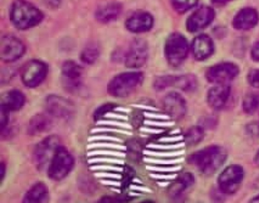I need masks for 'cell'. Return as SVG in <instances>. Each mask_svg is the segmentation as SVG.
<instances>
[{"instance_id": "obj_30", "label": "cell", "mask_w": 259, "mask_h": 203, "mask_svg": "<svg viewBox=\"0 0 259 203\" xmlns=\"http://www.w3.org/2000/svg\"><path fill=\"white\" fill-rule=\"evenodd\" d=\"M145 125L154 126V127H168L174 125V122H157V121L145 120Z\"/></svg>"}, {"instance_id": "obj_40", "label": "cell", "mask_w": 259, "mask_h": 203, "mask_svg": "<svg viewBox=\"0 0 259 203\" xmlns=\"http://www.w3.org/2000/svg\"><path fill=\"white\" fill-rule=\"evenodd\" d=\"M101 183L104 185H110V186H120L121 183L119 182L113 181V180H101Z\"/></svg>"}, {"instance_id": "obj_37", "label": "cell", "mask_w": 259, "mask_h": 203, "mask_svg": "<svg viewBox=\"0 0 259 203\" xmlns=\"http://www.w3.org/2000/svg\"><path fill=\"white\" fill-rule=\"evenodd\" d=\"M106 117L109 118H115V119H124V120H127L128 117L125 116L121 114H116V113H109L105 115Z\"/></svg>"}, {"instance_id": "obj_23", "label": "cell", "mask_w": 259, "mask_h": 203, "mask_svg": "<svg viewBox=\"0 0 259 203\" xmlns=\"http://www.w3.org/2000/svg\"><path fill=\"white\" fill-rule=\"evenodd\" d=\"M101 162H106V163L116 164V165H123V160H119V159L107 158V157H99V158H92L89 160V164L101 163Z\"/></svg>"}, {"instance_id": "obj_16", "label": "cell", "mask_w": 259, "mask_h": 203, "mask_svg": "<svg viewBox=\"0 0 259 203\" xmlns=\"http://www.w3.org/2000/svg\"><path fill=\"white\" fill-rule=\"evenodd\" d=\"M174 85L185 90H192L195 86V78L191 75L174 77Z\"/></svg>"}, {"instance_id": "obj_28", "label": "cell", "mask_w": 259, "mask_h": 203, "mask_svg": "<svg viewBox=\"0 0 259 203\" xmlns=\"http://www.w3.org/2000/svg\"><path fill=\"white\" fill-rule=\"evenodd\" d=\"M110 141V142H121L122 140L118 139V138L116 137H112V136H92V137H90L89 139V142H94V141Z\"/></svg>"}, {"instance_id": "obj_21", "label": "cell", "mask_w": 259, "mask_h": 203, "mask_svg": "<svg viewBox=\"0 0 259 203\" xmlns=\"http://www.w3.org/2000/svg\"><path fill=\"white\" fill-rule=\"evenodd\" d=\"M88 155H111L115 156V157H124L125 154L124 152H120V151H101V150H99V151H90V152L88 153Z\"/></svg>"}, {"instance_id": "obj_10", "label": "cell", "mask_w": 259, "mask_h": 203, "mask_svg": "<svg viewBox=\"0 0 259 203\" xmlns=\"http://www.w3.org/2000/svg\"><path fill=\"white\" fill-rule=\"evenodd\" d=\"M122 12V4L118 2H109L98 7L95 11V19L103 24L114 22Z\"/></svg>"}, {"instance_id": "obj_11", "label": "cell", "mask_w": 259, "mask_h": 203, "mask_svg": "<svg viewBox=\"0 0 259 203\" xmlns=\"http://www.w3.org/2000/svg\"><path fill=\"white\" fill-rule=\"evenodd\" d=\"M62 75L65 86L69 89H75L81 84L82 70L75 62H66L62 68Z\"/></svg>"}, {"instance_id": "obj_38", "label": "cell", "mask_w": 259, "mask_h": 203, "mask_svg": "<svg viewBox=\"0 0 259 203\" xmlns=\"http://www.w3.org/2000/svg\"><path fill=\"white\" fill-rule=\"evenodd\" d=\"M130 189H133L135 191H141V192H151V189L144 186H136V185H132L130 186Z\"/></svg>"}, {"instance_id": "obj_22", "label": "cell", "mask_w": 259, "mask_h": 203, "mask_svg": "<svg viewBox=\"0 0 259 203\" xmlns=\"http://www.w3.org/2000/svg\"><path fill=\"white\" fill-rule=\"evenodd\" d=\"M98 125L113 126V127H117L119 128L128 129L131 130L132 126L130 124H125V123L117 122V121L103 120L97 123Z\"/></svg>"}, {"instance_id": "obj_32", "label": "cell", "mask_w": 259, "mask_h": 203, "mask_svg": "<svg viewBox=\"0 0 259 203\" xmlns=\"http://www.w3.org/2000/svg\"><path fill=\"white\" fill-rule=\"evenodd\" d=\"M145 116L148 118H153V119H169V116H166V115L163 114H156V113H144Z\"/></svg>"}, {"instance_id": "obj_33", "label": "cell", "mask_w": 259, "mask_h": 203, "mask_svg": "<svg viewBox=\"0 0 259 203\" xmlns=\"http://www.w3.org/2000/svg\"><path fill=\"white\" fill-rule=\"evenodd\" d=\"M151 177L154 179H160V180H172L177 177L176 174H171V175H161V174H151Z\"/></svg>"}, {"instance_id": "obj_17", "label": "cell", "mask_w": 259, "mask_h": 203, "mask_svg": "<svg viewBox=\"0 0 259 203\" xmlns=\"http://www.w3.org/2000/svg\"><path fill=\"white\" fill-rule=\"evenodd\" d=\"M244 109L246 112H254L259 106V95H249L244 100Z\"/></svg>"}, {"instance_id": "obj_7", "label": "cell", "mask_w": 259, "mask_h": 203, "mask_svg": "<svg viewBox=\"0 0 259 203\" xmlns=\"http://www.w3.org/2000/svg\"><path fill=\"white\" fill-rule=\"evenodd\" d=\"M239 72L237 66L233 63H221L210 68L207 72L209 81L212 83H224L234 78Z\"/></svg>"}, {"instance_id": "obj_35", "label": "cell", "mask_w": 259, "mask_h": 203, "mask_svg": "<svg viewBox=\"0 0 259 203\" xmlns=\"http://www.w3.org/2000/svg\"><path fill=\"white\" fill-rule=\"evenodd\" d=\"M183 136H175V137H166V138H162L160 139V142H178V141L183 140Z\"/></svg>"}, {"instance_id": "obj_8", "label": "cell", "mask_w": 259, "mask_h": 203, "mask_svg": "<svg viewBox=\"0 0 259 203\" xmlns=\"http://www.w3.org/2000/svg\"><path fill=\"white\" fill-rule=\"evenodd\" d=\"M47 68L39 61H31L24 68L22 80L28 86H34L40 83L46 75Z\"/></svg>"}, {"instance_id": "obj_3", "label": "cell", "mask_w": 259, "mask_h": 203, "mask_svg": "<svg viewBox=\"0 0 259 203\" xmlns=\"http://www.w3.org/2000/svg\"><path fill=\"white\" fill-rule=\"evenodd\" d=\"M215 17L214 10L207 6H202L190 15L186 21V28L190 32H196L208 26Z\"/></svg>"}, {"instance_id": "obj_20", "label": "cell", "mask_w": 259, "mask_h": 203, "mask_svg": "<svg viewBox=\"0 0 259 203\" xmlns=\"http://www.w3.org/2000/svg\"><path fill=\"white\" fill-rule=\"evenodd\" d=\"M144 160L147 163L154 164V165H175L183 161V158L174 159V160H160V159L145 157Z\"/></svg>"}, {"instance_id": "obj_42", "label": "cell", "mask_w": 259, "mask_h": 203, "mask_svg": "<svg viewBox=\"0 0 259 203\" xmlns=\"http://www.w3.org/2000/svg\"><path fill=\"white\" fill-rule=\"evenodd\" d=\"M135 107H139V108L146 109V110H157L155 108H154V107H148V106L145 107V106L135 105Z\"/></svg>"}, {"instance_id": "obj_25", "label": "cell", "mask_w": 259, "mask_h": 203, "mask_svg": "<svg viewBox=\"0 0 259 203\" xmlns=\"http://www.w3.org/2000/svg\"><path fill=\"white\" fill-rule=\"evenodd\" d=\"M184 143L177 144V145H148V148H154V149H178V148L184 147Z\"/></svg>"}, {"instance_id": "obj_9", "label": "cell", "mask_w": 259, "mask_h": 203, "mask_svg": "<svg viewBox=\"0 0 259 203\" xmlns=\"http://www.w3.org/2000/svg\"><path fill=\"white\" fill-rule=\"evenodd\" d=\"M258 22V13L254 9L247 7L241 10L234 16L233 25L238 30H248L255 27Z\"/></svg>"}, {"instance_id": "obj_41", "label": "cell", "mask_w": 259, "mask_h": 203, "mask_svg": "<svg viewBox=\"0 0 259 203\" xmlns=\"http://www.w3.org/2000/svg\"><path fill=\"white\" fill-rule=\"evenodd\" d=\"M232 1L233 0H212V3L215 4V5L224 6L229 4L230 2H232Z\"/></svg>"}, {"instance_id": "obj_27", "label": "cell", "mask_w": 259, "mask_h": 203, "mask_svg": "<svg viewBox=\"0 0 259 203\" xmlns=\"http://www.w3.org/2000/svg\"><path fill=\"white\" fill-rule=\"evenodd\" d=\"M147 169L151 171H159V172H174L181 169V167L177 166L174 168H157V167H146Z\"/></svg>"}, {"instance_id": "obj_14", "label": "cell", "mask_w": 259, "mask_h": 203, "mask_svg": "<svg viewBox=\"0 0 259 203\" xmlns=\"http://www.w3.org/2000/svg\"><path fill=\"white\" fill-rule=\"evenodd\" d=\"M100 49L98 45H89L84 48L81 54V60L84 63L88 64H92L96 61L97 59L99 57Z\"/></svg>"}, {"instance_id": "obj_15", "label": "cell", "mask_w": 259, "mask_h": 203, "mask_svg": "<svg viewBox=\"0 0 259 203\" xmlns=\"http://www.w3.org/2000/svg\"><path fill=\"white\" fill-rule=\"evenodd\" d=\"M198 0H170L171 6L177 13L183 14L198 4Z\"/></svg>"}, {"instance_id": "obj_13", "label": "cell", "mask_w": 259, "mask_h": 203, "mask_svg": "<svg viewBox=\"0 0 259 203\" xmlns=\"http://www.w3.org/2000/svg\"><path fill=\"white\" fill-rule=\"evenodd\" d=\"M142 80V74L139 72H130L118 75L112 81L110 88L113 90H120L135 87Z\"/></svg>"}, {"instance_id": "obj_5", "label": "cell", "mask_w": 259, "mask_h": 203, "mask_svg": "<svg viewBox=\"0 0 259 203\" xmlns=\"http://www.w3.org/2000/svg\"><path fill=\"white\" fill-rule=\"evenodd\" d=\"M154 25V18L148 12H137L132 15L126 22L125 27L128 31L134 33L149 31Z\"/></svg>"}, {"instance_id": "obj_43", "label": "cell", "mask_w": 259, "mask_h": 203, "mask_svg": "<svg viewBox=\"0 0 259 203\" xmlns=\"http://www.w3.org/2000/svg\"><path fill=\"white\" fill-rule=\"evenodd\" d=\"M116 110H119V111L123 112H130V110H127V109L125 108H120V107H118V108H116Z\"/></svg>"}, {"instance_id": "obj_39", "label": "cell", "mask_w": 259, "mask_h": 203, "mask_svg": "<svg viewBox=\"0 0 259 203\" xmlns=\"http://www.w3.org/2000/svg\"><path fill=\"white\" fill-rule=\"evenodd\" d=\"M46 3L47 5L49 6L50 7L56 8L60 5V0H44Z\"/></svg>"}, {"instance_id": "obj_19", "label": "cell", "mask_w": 259, "mask_h": 203, "mask_svg": "<svg viewBox=\"0 0 259 203\" xmlns=\"http://www.w3.org/2000/svg\"><path fill=\"white\" fill-rule=\"evenodd\" d=\"M96 148H113V149L122 150V151L126 150V148L124 145H116V144L113 143H106V142H104V143H93L92 145H89V147H88L89 149Z\"/></svg>"}, {"instance_id": "obj_1", "label": "cell", "mask_w": 259, "mask_h": 203, "mask_svg": "<svg viewBox=\"0 0 259 203\" xmlns=\"http://www.w3.org/2000/svg\"><path fill=\"white\" fill-rule=\"evenodd\" d=\"M43 19L41 11L26 0H16L12 5L10 20L18 29H29L39 25Z\"/></svg>"}, {"instance_id": "obj_18", "label": "cell", "mask_w": 259, "mask_h": 203, "mask_svg": "<svg viewBox=\"0 0 259 203\" xmlns=\"http://www.w3.org/2000/svg\"><path fill=\"white\" fill-rule=\"evenodd\" d=\"M183 153H184V151H172V152H160V151H148V150L144 151V154L146 155L161 157H177V156L182 155Z\"/></svg>"}, {"instance_id": "obj_31", "label": "cell", "mask_w": 259, "mask_h": 203, "mask_svg": "<svg viewBox=\"0 0 259 203\" xmlns=\"http://www.w3.org/2000/svg\"><path fill=\"white\" fill-rule=\"evenodd\" d=\"M95 176L97 177H104V178L120 179L121 175L116 174H109V173H96Z\"/></svg>"}, {"instance_id": "obj_29", "label": "cell", "mask_w": 259, "mask_h": 203, "mask_svg": "<svg viewBox=\"0 0 259 203\" xmlns=\"http://www.w3.org/2000/svg\"><path fill=\"white\" fill-rule=\"evenodd\" d=\"M90 169L92 171H122V168H118V167L112 166H92L91 167Z\"/></svg>"}, {"instance_id": "obj_6", "label": "cell", "mask_w": 259, "mask_h": 203, "mask_svg": "<svg viewBox=\"0 0 259 203\" xmlns=\"http://www.w3.org/2000/svg\"><path fill=\"white\" fill-rule=\"evenodd\" d=\"M148 57V47L145 40H134L130 47L126 58V66L130 68L142 66Z\"/></svg>"}, {"instance_id": "obj_24", "label": "cell", "mask_w": 259, "mask_h": 203, "mask_svg": "<svg viewBox=\"0 0 259 203\" xmlns=\"http://www.w3.org/2000/svg\"><path fill=\"white\" fill-rule=\"evenodd\" d=\"M102 132H111V133H120V134L132 135V133L127 131V130H117V129L100 127V128H95L92 130V133H102Z\"/></svg>"}, {"instance_id": "obj_34", "label": "cell", "mask_w": 259, "mask_h": 203, "mask_svg": "<svg viewBox=\"0 0 259 203\" xmlns=\"http://www.w3.org/2000/svg\"><path fill=\"white\" fill-rule=\"evenodd\" d=\"M251 57L253 60L259 61V42H257L253 47L251 51Z\"/></svg>"}, {"instance_id": "obj_44", "label": "cell", "mask_w": 259, "mask_h": 203, "mask_svg": "<svg viewBox=\"0 0 259 203\" xmlns=\"http://www.w3.org/2000/svg\"><path fill=\"white\" fill-rule=\"evenodd\" d=\"M130 195H135V196H139V195H142V194L135 193V192H130Z\"/></svg>"}, {"instance_id": "obj_36", "label": "cell", "mask_w": 259, "mask_h": 203, "mask_svg": "<svg viewBox=\"0 0 259 203\" xmlns=\"http://www.w3.org/2000/svg\"><path fill=\"white\" fill-rule=\"evenodd\" d=\"M140 130L142 132H144V133H151V134H159V133H162V132H163V130H162L145 128V127H142V128H141Z\"/></svg>"}, {"instance_id": "obj_4", "label": "cell", "mask_w": 259, "mask_h": 203, "mask_svg": "<svg viewBox=\"0 0 259 203\" xmlns=\"http://www.w3.org/2000/svg\"><path fill=\"white\" fill-rule=\"evenodd\" d=\"M25 51L22 42L14 36L6 35L1 39L0 54L1 59L6 62L14 61L21 57Z\"/></svg>"}, {"instance_id": "obj_26", "label": "cell", "mask_w": 259, "mask_h": 203, "mask_svg": "<svg viewBox=\"0 0 259 203\" xmlns=\"http://www.w3.org/2000/svg\"><path fill=\"white\" fill-rule=\"evenodd\" d=\"M248 81L254 87H259V69L251 70L248 74Z\"/></svg>"}, {"instance_id": "obj_12", "label": "cell", "mask_w": 259, "mask_h": 203, "mask_svg": "<svg viewBox=\"0 0 259 203\" xmlns=\"http://www.w3.org/2000/svg\"><path fill=\"white\" fill-rule=\"evenodd\" d=\"M192 51L197 60H205L211 55L213 51V45L211 39L205 34L198 36L194 40Z\"/></svg>"}, {"instance_id": "obj_2", "label": "cell", "mask_w": 259, "mask_h": 203, "mask_svg": "<svg viewBox=\"0 0 259 203\" xmlns=\"http://www.w3.org/2000/svg\"><path fill=\"white\" fill-rule=\"evenodd\" d=\"M188 54V45L185 37L181 34H171L166 44V55L168 61L172 66H178L186 58Z\"/></svg>"}]
</instances>
